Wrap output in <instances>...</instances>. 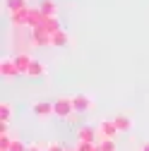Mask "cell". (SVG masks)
<instances>
[{
    "label": "cell",
    "instance_id": "obj_1",
    "mask_svg": "<svg viewBox=\"0 0 149 151\" xmlns=\"http://www.w3.org/2000/svg\"><path fill=\"white\" fill-rule=\"evenodd\" d=\"M72 113H74V106H72V99H67V96H60L58 101L53 103V115H58V118H72Z\"/></svg>",
    "mask_w": 149,
    "mask_h": 151
},
{
    "label": "cell",
    "instance_id": "obj_2",
    "mask_svg": "<svg viewBox=\"0 0 149 151\" xmlns=\"http://www.w3.org/2000/svg\"><path fill=\"white\" fill-rule=\"evenodd\" d=\"M72 106H74V113H87V110H91L94 101H91V96H87V93H74Z\"/></svg>",
    "mask_w": 149,
    "mask_h": 151
},
{
    "label": "cell",
    "instance_id": "obj_3",
    "mask_svg": "<svg viewBox=\"0 0 149 151\" xmlns=\"http://www.w3.org/2000/svg\"><path fill=\"white\" fill-rule=\"evenodd\" d=\"M96 129H99V134H101L103 139H116V137H118V127H116L113 120H101Z\"/></svg>",
    "mask_w": 149,
    "mask_h": 151
},
{
    "label": "cell",
    "instance_id": "obj_4",
    "mask_svg": "<svg viewBox=\"0 0 149 151\" xmlns=\"http://www.w3.org/2000/svg\"><path fill=\"white\" fill-rule=\"evenodd\" d=\"M31 113L36 118H48V115H53V103H48V101H36L34 106H31Z\"/></svg>",
    "mask_w": 149,
    "mask_h": 151
},
{
    "label": "cell",
    "instance_id": "obj_5",
    "mask_svg": "<svg viewBox=\"0 0 149 151\" xmlns=\"http://www.w3.org/2000/svg\"><path fill=\"white\" fill-rule=\"evenodd\" d=\"M31 41L36 46H51V34L41 27H36V29H31Z\"/></svg>",
    "mask_w": 149,
    "mask_h": 151
},
{
    "label": "cell",
    "instance_id": "obj_6",
    "mask_svg": "<svg viewBox=\"0 0 149 151\" xmlns=\"http://www.w3.org/2000/svg\"><path fill=\"white\" fill-rule=\"evenodd\" d=\"M0 74H3V77H14V74H20L17 72V65H14V58H3L0 60Z\"/></svg>",
    "mask_w": 149,
    "mask_h": 151
},
{
    "label": "cell",
    "instance_id": "obj_7",
    "mask_svg": "<svg viewBox=\"0 0 149 151\" xmlns=\"http://www.w3.org/2000/svg\"><path fill=\"white\" fill-rule=\"evenodd\" d=\"M96 127H80L77 129V142H91V144H96Z\"/></svg>",
    "mask_w": 149,
    "mask_h": 151
},
{
    "label": "cell",
    "instance_id": "obj_8",
    "mask_svg": "<svg viewBox=\"0 0 149 151\" xmlns=\"http://www.w3.org/2000/svg\"><path fill=\"white\" fill-rule=\"evenodd\" d=\"M10 19L14 27H29V7L20 10V12H10Z\"/></svg>",
    "mask_w": 149,
    "mask_h": 151
},
{
    "label": "cell",
    "instance_id": "obj_9",
    "mask_svg": "<svg viewBox=\"0 0 149 151\" xmlns=\"http://www.w3.org/2000/svg\"><path fill=\"white\" fill-rule=\"evenodd\" d=\"M46 72H48V67H46V63H41V60H31V65H29V70H27L29 77H46Z\"/></svg>",
    "mask_w": 149,
    "mask_h": 151
},
{
    "label": "cell",
    "instance_id": "obj_10",
    "mask_svg": "<svg viewBox=\"0 0 149 151\" xmlns=\"http://www.w3.org/2000/svg\"><path fill=\"white\" fill-rule=\"evenodd\" d=\"M14 65H17V72L27 74V70H29V65H31V58H29L27 53H20V55H14Z\"/></svg>",
    "mask_w": 149,
    "mask_h": 151
},
{
    "label": "cell",
    "instance_id": "obj_11",
    "mask_svg": "<svg viewBox=\"0 0 149 151\" xmlns=\"http://www.w3.org/2000/svg\"><path fill=\"white\" fill-rule=\"evenodd\" d=\"M41 29H46V31L53 36L55 31H60L63 27H60V22H58V17H46V19H43V24H41Z\"/></svg>",
    "mask_w": 149,
    "mask_h": 151
},
{
    "label": "cell",
    "instance_id": "obj_12",
    "mask_svg": "<svg viewBox=\"0 0 149 151\" xmlns=\"http://www.w3.org/2000/svg\"><path fill=\"white\" fill-rule=\"evenodd\" d=\"M113 122H116L118 132H130V127H132V120H130L127 115H116V118H113Z\"/></svg>",
    "mask_w": 149,
    "mask_h": 151
},
{
    "label": "cell",
    "instance_id": "obj_13",
    "mask_svg": "<svg viewBox=\"0 0 149 151\" xmlns=\"http://www.w3.org/2000/svg\"><path fill=\"white\" fill-rule=\"evenodd\" d=\"M5 7H7V12H20V10H27V0H5Z\"/></svg>",
    "mask_w": 149,
    "mask_h": 151
},
{
    "label": "cell",
    "instance_id": "obj_14",
    "mask_svg": "<svg viewBox=\"0 0 149 151\" xmlns=\"http://www.w3.org/2000/svg\"><path fill=\"white\" fill-rule=\"evenodd\" d=\"M51 46H67V34L60 29V31H55L51 36Z\"/></svg>",
    "mask_w": 149,
    "mask_h": 151
},
{
    "label": "cell",
    "instance_id": "obj_15",
    "mask_svg": "<svg viewBox=\"0 0 149 151\" xmlns=\"http://www.w3.org/2000/svg\"><path fill=\"white\" fill-rule=\"evenodd\" d=\"M10 118H12V106L10 103H0V120H3V122H10Z\"/></svg>",
    "mask_w": 149,
    "mask_h": 151
},
{
    "label": "cell",
    "instance_id": "obj_16",
    "mask_svg": "<svg viewBox=\"0 0 149 151\" xmlns=\"http://www.w3.org/2000/svg\"><path fill=\"white\" fill-rule=\"evenodd\" d=\"M39 10H41L46 17H55V5H53V0H43Z\"/></svg>",
    "mask_w": 149,
    "mask_h": 151
},
{
    "label": "cell",
    "instance_id": "obj_17",
    "mask_svg": "<svg viewBox=\"0 0 149 151\" xmlns=\"http://www.w3.org/2000/svg\"><path fill=\"white\" fill-rule=\"evenodd\" d=\"M10 151H29V144H24L22 139H12V144H10Z\"/></svg>",
    "mask_w": 149,
    "mask_h": 151
},
{
    "label": "cell",
    "instance_id": "obj_18",
    "mask_svg": "<svg viewBox=\"0 0 149 151\" xmlns=\"http://www.w3.org/2000/svg\"><path fill=\"white\" fill-rule=\"evenodd\" d=\"M10 144H12L10 134H0V151H10Z\"/></svg>",
    "mask_w": 149,
    "mask_h": 151
},
{
    "label": "cell",
    "instance_id": "obj_19",
    "mask_svg": "<svg viewBox=\"0 0 149 151\" xmlns=\"http://www.w3.org/2000/svg\"><path fill=\"white\" fill-rule=\"evenodd\" d=\"M99 146H101V151H116V139H103Z\"/></svg>",
    "mask_w": 149,
    "mask_h": 151
},
{
    "label": "cell",
    "instance_id": "obj_20",
    "mask_svg": "<svg viewBox=\"0 0 149 151\" xmlns=\"http://www.w3.org/2000/svg\"><path fill=\"white\" fill-rule=\"evenodd\" d=\"M96 144H91V142H77V151H94Z\"/></svg>",
    "mask_w": 149,
    "mask_h": 151
},
{
    "label": "cell",
    "instance_id": "obj_21",
    "mask_svg": "<svg viewBox=\"0 0 149 151\" xmlns=\"http://www.w3.org/2000/svg\"><path fill=\"white\" fill-rule=\"evenodd\" d=\"M46 151H65V146L58 142H51V144H46Z\"/></svg>",
    "mask_w": 149,
    "mask_h": 151
},
{
    "label": "cell",
    "instance_id": "obj_22",
    "mask_svg": "<svg viewBox=\"0 0 149 151\" xmlns=\"http://www.w3.org/2000/svg\"><path fill=\"white\" fill-rule=\"evenodd\" d=\"M29 151H46V146H41V144H29Z\"/></svg>",
    "mask_w": 149,
    "mask_h": 151
},
{
    "label": "cell",
    "instance_id": "obj_23",
    "mask_svg": "<svg viewBox=\"0 0 149 151\" xmlns=\"http://www.w3.org/2000/svg\"><path fill=\"white\" fill-rule=\"evenodd\" d=\"M142 151H149V142H147V144H144V146H142Z\"/></svg>",
    "mask_w": 149,
    "mask_h": 151
},
{
    "label": "cell",
    "instance_id": "obj_24",
    "mask_svg": "<svg viewBox=\"0 0 149 151\" xmlns=\"http://www.w3.org/2000/svg\"><path fill=\"white\" fill-rule=\"evenodd\" d=\"M65 151H77V149H65Z\"/></svg>",
    "mask_w": 149,
    "mask_h": 151
}]
</instances>
